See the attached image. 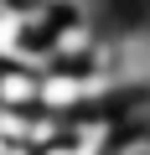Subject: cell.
Listing matches in <instances>:
<instances>
[{"mask_svg": "<svg viewBox=\"0 0 150 155\" xmlns=\"http://www.w3.org/2000/svg\"><path fill=\"white\" fill-rule=\"evenodd\" d=\"M36 155H72V145H67V140H57V145H42Z\"/></svg>", "mask_w": 150, "mask_h": 155, "instance_id": "2", "label": "cell"}, {"mask_svg": "<svg viewBox=\"0 0 150 155\" xmlns=\"http://www.w3.org/2000/svg\"><path fill=\"white\" fill-rule=\"evenodd\" d=\"M0 109H36V72L0 62Z\"/></svg>", "mask_w": 150, "mask_h": 155, "instance_id": "1", "label": "cell"}, {"mask_svg": "<svg viewBox=\"0 0 150 155\" xmlns=\"http://www.w3.org/2000/svg\"><path fill=\"white\" fill-rule=\"evenodd\" d=\"M0 155H36V150H31V145H5Z\"/></svg>", "mask_w": 150, "mask_h": 155, "instance_id": "3", "label": "cell"}]
</instances>
